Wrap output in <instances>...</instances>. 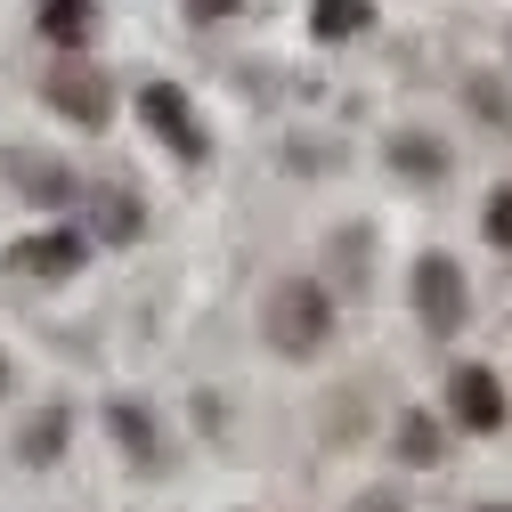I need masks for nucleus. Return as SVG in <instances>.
Masks as SVG:
<instances>
[{
	"label": "nucleus",
	"instance_id": "obj_1",
	"mask_svg": "<svg viewBox=\"0 0 512 512\" xmlns=\"http://www.w3.org/2000/svg\"><path fill=\"white\" fill-rule=\"evenodd\" d=\"M269 342L285 350V358H317L326 350V334H334V301H326V285L317 277H285L277 293H269Z\"/></svg>",
	"mask_w": 512,
	"mask_h": 512
},
{
	"label": "nucleus",
	"instance_id": "obj_2",
	"mask_svg": "<svg viewBox=\"0 0 512 512\" xmlns=\"http://www.w3.org/2000/svg\"><path fill=\"white\" fill-rule=\"evenodd\" d=\"M464 309H472L464 269L447 261V252H423V261H415V317H423L431 334H456V326H464Z\"/></svg>",
	"mask_w": 512,
	"mask_h": 512
},
{
	"label": "nucleus",
	"instance_id": "obj_3",
	"mask_svg": "<svg viewBox=\"0 0 512 512\" xmlns=\"http://www.w3.org/2000/svg\"><path fill=\"white\" fill-rule=\"evenodd\" d=\"M139 114L163 131V147H171L179 163H204V155H212V139L196 131V106H187L171 82H147V90H139Z\"/></svg>",
	"mask_w": 512,
	"mask_h": 512
},
{
	"label": "nucleus",
	"instance_id": "obj_4",
	"mask_svg": "<svg viewBox=\"0 0 512 512\" xmlns=\"http://www.w3.org/2000/svg\"><path fill=\"white\" fill-rule=\"evenodd\" d=\"M49 106L74 114L82 131H106V122H114V90H106L98 66H57V74H49Z\"/></svg>",
	"mask_w": 512,
	"mask_h": 512
},
{
	"label": "nucleus",
	"instance_id": "obj_5",
	"mask_svg": "<svg viewBox=\"0 0 512 512\" xmlns=\"http://www.w3.org/2000/svg\"><path fill=\"white\" fill-rule=\"evenodd\" d=\"M447 407H456V423L464 431H504V382L488 374V366H456V382H447Z\"/></svg>",
	"mask_w": 512,
	"mask_h": 512
},
{
	"label": "nucleus",
	"instance_id": "obj_6",
	"mask_svg": "<svg viewBox=\"0 0 512 512\" xmlns=\"http://www.w3.org/2000/svg\"><path fill=\"white\" fill-rule=\"evenodd\" d=\"M82 252H90V244H82L74 228H49V236H17V244H9V269H17V277H74Z\"/></svg>",
	"mask_w": 512,
	"mask_h": 512
},
{
	"label": "nucleus",
	"instance_id": "obj_7",
	"mask_svg": "<svg viewBox=\"0 0 512 512\" xmlns=\"http://www.w3.org/2000/svg\"><path fill=\"white\" fill-rule=\"evenodd\" d=\"M0 171L25 187V204H74V171H66V163H41V155H0Z\"/></svg>",
	"mask_w": 512,
	"mask_h": 512
},
{
	"label": "nucleus",
	"instance_id": "obj_8",
	"mask_svg": "<svg viewBox=\"0 0 512 512\" xmlns=\"http://www.w3.org/2000/svg\"><path fill=\"white\" fill-rule=\"evenodd\" d=\"M41 33L66 41V49H82L98 33V9H90V0H41Z\"/></svg>",
	"mask_w": 512,
	"mask_h": 512
},
{
	"label": "nucleus",
	"instance_id": "obj_9",
	"mask_svg": "<svg viewBox=\"0 0 512 512\" xmlns=\"http://www.w3.org/2000/svg\"><path fill=\"white\" fill-rule=\"evenodd\" d=\"M309 25H317V41H350V33L374 25V9H366V0H317Z\"/></svg>",
	"mask_w": 512,
	"mask_h": 512
},
{
	"label": "nucleus",
	"instance_id": "obj_10",
	"mask_svg": "<svg viewBox=\"0 0 512 512\" xmlns=\"http://www.w3.org/2000/svg\"><path fill=\"white\" fill-rule=\"evenodd\" d=\"M66 431H74V423H66V407L33 415V423H25V447H17V456H25V464H57V447H66Z\"/></svg>",
	"mask_w": 512,
	"mask_h": 512
},
{
	"label": "nucleus",
	"instance_id": "obj_11",
	"mask_svg": "<svg viewBox=\"0 0 512 512\" xmlns=\"http://www.w3.org/2000/svg\"><path fill=\"white\" fill-rule=\"evenodd\" d=\"M147 228V212L131 204V196H122V187H98V236H114V244H131Z\"/></svg>",
	"mask_w": 512,
	"mask_h": 512
},
{
	"label": "nucleus",
	"instance_id": "obj_12",
	"mask_svg": "<svg viewBox=\"0 0 512 512\" xmlns=\"http://www.w3.org/2000/svg\"><path fill=\"white\" fill-rule=\"evenodd\" d=\"M106 423H114V439H122V447H131V456H139V464H163V456H155V423H147L139 407H106Z\"/></svg>",
	"mask_w": 512,
	"mask_h": 512
},
{
	"label": "nucleus",
	"instance_id": "obj_13",
	"mask_svg": "<svg viewBox=\"0 0 512 512\" xmlns=\"http://www.w3.org/2000/svg\"><path fill=\"white\" fill-rule=\"evenodd\" d=\"M399 447H407V464H431V456H439V431H431L423 415H407V423H399Z\"/></svg>",
	"mask_w": 512,
	"mask_h": 512
},
{
	"label": "nucleus",
	"instance_id": "obj_14",
	"mask_svg": "<svg viewBox=\"0 0 512 512\" xmlns=\"http://www.w3.org/2000/svg\"><path fill=\"white\" fill-rule=\"evenodd\" d=\"M391 163H399V171H423V179H431V171H439L447 155H439L431 139H399V147H391Z\"/></svg>",
	"mask_w": 512,
	"mask_h": 512
},
{
	"label": "nucleus",
	"instance_id": "obj_15",
	"mask_svg": "<svg viewBox=\"0 0 512 512\" xmlns=\"http://www.w3.org/2000/svg\"><path fill=\"white\" fill-rule=\"evenodd\" d=\"M488 236H496V252H512V187L488 196Z\"/></svg>",
	"mask_w": 512,
	"mask_h": 512
},
{
	"label": "nucleus",
	"instance_id": "obj_16",
	"mask_svg": "<svg viewBox=\"0 0 512 512\" xmlns=\"http://www.w3.org/2000/svg\"><path fill=\"white\" fill-rule=\"evenodd\" d=\"M196 17H236V0H187Z\"/></svg>",
	"mask_w": 512,
	"mask_h": 512
},
{
	"label": "nucleus",
	"instance_id": "obj_17",
	"mask_svg": "<svg viewBox=\"0 0 512 512\" xmlns=\"http://www.w3.org/2000/svg\"><path fill=\"white\" fill-rule=\"evenodd\" d=\"M0 391H9V358H0Z\"/></svg>",
	"mask_w": 512,
	"mask_h": 512
},
{
	"label": "nucleus",
	"instance_id": "obj_18",
	"mask_svg": "<svg viewBox=\"0 0 512 512\" xmlns=\"http://www.w3.org/2000/svg\"><path fill=\"white\" fill-rule=\"evenodd\" d=\"M480 512H512V504H480Z\"/></svg>",
	"mask_w": 512,
	"mask_h": 512
}]
</instances>
